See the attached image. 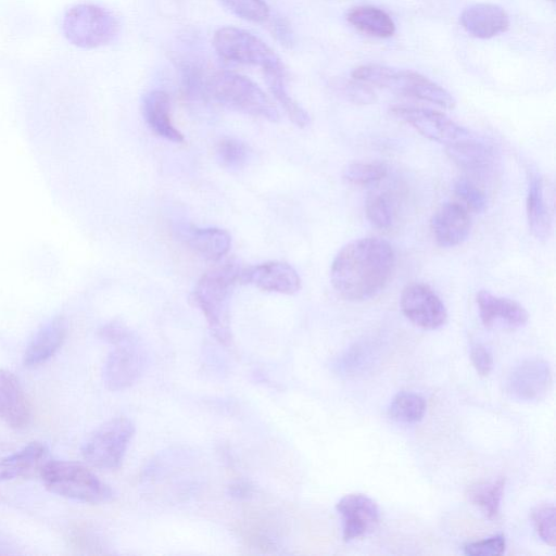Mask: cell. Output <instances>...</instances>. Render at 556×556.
Masks as SVG:
<instances>
[{"label": "cell", "mask_w": 556, "mask_h": 556, "mask_svg": "<svg viewBox=\"0 0 556 556\" xmlns=\"http://www.w3.org/2000/svg\"><path fill=\"white\" fill-rule=\"evenodd\" d=\"M216 156L223 167L240 169L249 160L250 148L244 141L238 138L224 137L217 143Z\"/></svg>", "instance_id": "30"}, {"label": "cell", "mask_w": 556, "mask_h": 556, "mask_svg": "<svg viewBox=\"0 0 556 556\" xmlns=\"http://www.w3.org/2000/svg\"><path fill=\"white\" fill-rule=\"evenodd\" d=\"M426 401L413 392H400L391 401L389 415L403 424H414L422 419L426 412Z\"/></svg>", "instance_id": "29"}, {"label": "cell", "mask_w": 556, "mask_h": 556, "mask_svg": "<svg viewBox=\"0 0 556 556\" xmlns=\"http://www.w3.org/2000/svg\"><path fill=\"white\" fill-rule=\"evenodd\" d=\"M240 285H252L266 292L294 294L301 289V278L289 263L269 261L241 267Z\"/></svg>", "instance_id": "13"}, {"label": "cell", "mask_w": 556, "mask_h": 556, "mask_svg": "<svg viewBox=\"0 0 556 556\" xmlns=\"http://www.w3.org/2000/svg\"><path fill=\"white\" fill-rule=\"evenodd\" d=\"M348 22L364 34L388 38L395 33V24L383 10L372 5L352 8L346 14Z\"/></svg>", "instance_id": "26"}, {"label": "cell", "mask_w": 556, "mask_h": 556, "mask_svg": "<svg viewBox=\"0 0 556 556\" xmlns=\"http://www.w3.org/2000/svg\"><path fill=\"white\" fill-rule=\"evenodd\" d=\"M395 266L392 245L378 237H365L346 243L336 254L330 281L336 292L348 301L377 296L388 285Z\"/></svg>", "instance_id": "1"}, {"label": "cell", "mask_w": 556, "mask_h": 556, "mask_svg": "<svg viewBox=\"0 0 556 556\" xmlns=\"http://www.w3.org/2000/svg\"><path fill=\"white\" fill-rule=\"evenodd\" d=\"M505 547V536L503 534H496L484 540L465 544L463 552L469 556H497L504 553Z\"/></svg>", "instance_id": "35"}, {"label": "cell", "mask_w": 556, "mask_h": 556, "mask_svg": "<svg viewBox=\"0 0 556 556\" xmlns=\"http://www.w3.org/2000/svg\"><path fill=\"white\" fill-rule=\"evenodd\" d=\"M390 113L397 119L410 125L427 139L445 146L473 136L470 130L437 110L412 105H393L390 108Z\"/></svg>", "instance_id": "10"}, {"label": "cell", "mask_w": 556, "mask_h": 556, "mask_svg": "<svg viewBox=\"0 0 556 556\" xmlns=\"http://www.w3.org/2000/svg\"><path fill=\"white\" fill-rule=\"evenodd\" d=\"M459 23L471 36L489 39L509 28V16L497 4L476 3L464 9L459 15Z\"/></svg>", "instance_id": "18"}, {"label": "cell", "mask_w": 556, "mask_h": 556, "mask_svg": "<svg viewBox=\"0 0 556 556\" xmlns=\"http://www.w3.org/2000/svg\"><path fill=\"white\" fill-rule=\"evenodd\" d=\"M505 488V479L478 482L467 489V497L485 517L495 519L500 513L501 501Z\"/></svg>", "instance_id": "27"}, {"label": "cell", "mask_w": 556, "mask_h": 556, "mask_svg": "<svg viewBox=\"0 0 556 556\" xmlns=\"http://www.w3.org/2000/svg\"><path fill=\"white\" fill-rule=\"evenodd\" d=\"M400 305L405 317L415 326L433 330L442 327L447 319L445 305L427 285L410 283L401 294Z\"/></svg>", "instance_id": "11"}, {"label": "cell", "mask_w": 556, "mask_h": 556, "mask_svg": "<svg viewBox=\"0 0 556 556\" xmlns=\"http://www.w3.org/2000/svg\"><path fill=\"white\" fill-rule=\"evenodd\" d=\"M135 434L127 417H114L93 430L81 445V455L91 466L113 470L121 467Z\"/></svg>", "instance_id": "7"}, {"label": "cell", "mask_w": 556, "mask_h": 556, "mask_svg": "<svg viewBox=\"0 0 556 556\" xmlns=\"http://www.w3.org/2000/svg\"><path fill=\"white\" fill-rule=\"evenodd\" d=\"M470 358L481 376H488L493 369V355L491 350L482 343H475L470 349Z\"/></svg>", "instance_id": "36"}, {"label": "cell", "mask_w": 556, "mask_h": 556, "mask_svg": "<svg viewBox=\"0 0 556 556\" xmlns=\"http://www.w3.org/2000/svg\"><path fill=\"white\" fill-rule=\"evenodd\" d=\"M555 506L542 504L532 510V520L540 539L549 546L556 543Z\"/></svg>", "instance_id": "33"}, {"label": "cell", "mask_w": 556, "mask_h": 556, "mask_svg": "<svg viewBox=\"0 0 556 556\" xmlns=\"http://www.w3.org/2000/svg\"><path fill=\"white\" fill-rule=\"evenodd\" d=\"M553 382L548 363L541 358H528L509 372L506 391L515 400L538 402L544 399Z\"/></svg>", "instance_id": "12"}, {"label": "cell", "mask_w": 556, "mask_h": 556, "mask_svg": "<svg viewBox=\"0 0 556 556\" xmlns=\"http://www.w3.org/2000/svg\"><path fill=\"white\" fill-rule=\"evenodd\" d=\"M526 206L531 233L539 240L547 239L552 230V215L545 198L543 179L535 172L529 176Z\"/></svg>", "instance_id": "23"}, {"label": "cell", "mask_w": 556, "mask_h": 556, "mask_svg": "<svg viewBox=\"0 0 556 556\" xmlns=\"http://www.w3.org/2000/svg\"><path fill=\"white\" fill-rule=\"evenodd\" d=\"M351 76L361 83L427 101L444 109L455 106V99L446 89L414 71L380 64H365L355 67Z\"/></svg>", "instance_id": "4"}, {"label": "cell", "mask_w": 556, "mask_h": 556, "mask_svg": "<svg viewBox=\"0 0 556 556\" xmlns=\"http://www.w3.org/2000/svg\"><path fill=\"white\" fill-rule=\"evenodd\" d=\"M62 27L65 37L73 45L92 49L113 41L119 25L105 8L93 3H79L66 11Z\"/></svg>", "instance_id": "6"}, {"label": "cell", "mask_w": 556, "mask_h": 556, "mask_svg": "<svg viewBox=\"0 0 556 556\" xmlns=\"http://www.w3.org/2000/svg\"><path fill=\"white\" fill-rule=\"evenodd\" d=\"M113 345L104 363L103 381L108 389L121 391L141 377L147 366V354L134 332Z\"/></svg>", "instance_id": "9"}, {"label": "cell", "mask_w": 556, "mask_h": 556, "mask_svg": "<svg viewBox=\"0 0 556 556\" xmlns=\"http://www.w3.org/2000/svg\"><path fill=\"white\" fill-rule=\"evenodd\" d=\"M366 215L370 224L381 230L392 227L396 217V201L388 191L370 194L366 201Z\"/></svg>", "instance_id": "28"}, {"label": "cell", "mask_w": 556, "mask_h": 556, "mask_svg": "<svg viewBox=\"0 0 556 556\" xmlns=\"http://www.w3.org/2000/svg\"><path fill=\"white\" fill-rule=\"evenodd\" d=\"M240 269L241 266L235 261L214 266L201 276L191 294V301L223 344L231 340L229 305L233 289L239 283Z\"/></svg>", "instance_id": "2"}, {"label": "cell", "mask_w": 556, "mask_h": 556, "mask_svg": "<svg viewBox=\"0 0 556 556\" xmlns=\"http://www.w3.org/2000/svg\"><path fill=\"white\" fill-rule=\"evenodd\" d=\"M67 332L66 319L56 316L45 324L33 337L23 355L26 367H36L50 357L63 344Z\"/></svg>", "instance_id": "22"}, {"label": "cell", "mask_w": 556, "mask_h": 556, "mask_svg": "<svg viewBox=\"0 0 556 556\" xmlns=\"http://www.w3.org/2000/svg\"><path fill=\"white\" fill-rule=\"evenodd\" d=\"M48 454L42 442L34 441L20 451L0 459V481L26 476L41 468Z\"/></svg>", "instance_id": "24"}, {"label": "cell", "mask_w": 556, "mask_h": 556, "mask_svg": "<svg viewBox=\"0 0 556 556\" xmlns=\"http://www.w3.org/2000/svg\"><path fill=\"white\" fill-rule=\"evenodd\" d=\"M551 1H554V0H551Z\"/></svg>", "instance_id": "40"}, {"label": "cell", "mask_w": 556, "mask_h": 556, "mask_svg": "<svg viewBox=\"0 0 556 556\" xmlns=\"http://www.w3.org/2000/svg\"><path fill=\"white\" fill-rule=\"evenodd\" d=\"M217 54L231 62L260 66L262 70L285 67L280 58L261 38L235 26L218 28L213 36Z\"/></svg>", "instance_id": "8"}, {"label": "cell", "mask_w": 556, "mask_h": 556, "mask_svg": "<svg viewBox=\"0 0 556 556\" xmlns=\"http://www.w3.org/2000/svg\"><path fill=\"white\" fill-rule=\"evenodd\" d=\"M445 151L459 168L476 176L490 174L496 161L494 149L475 136L446 146Z\"/></svg>", "instance_id": "19"}, {"label": "cell", "mask_w": 556, "mask_h": 556, "mask_svg": "<svg viewBox=\"0 0 556 556\" xmlns=\"http://www.w3.org/2000/svg\"><path fill=\"white\" fill-rule=\"evenodd\" d=\"M253 484L247 480H237L228 486V495L237 500L248 498L253 494Z\"/></svg>", "instance_id": "38"}, {"label": "cell", "mask_w": 556, "mask_h": 556, "mask_svg": "<svg viewBox=\"0 0 556 556\" xmlns=\"http://www.w3.org/2000/svg\"><path fill=\"white\" fill-rule=\"evenodd\" d=\"M273 33L283 45H290L292 42L291 31L283 20H276L273 23Z\"/></svg>", "instance_id": "39"}, {"label": "cell", "mask_w": 556, "mask_h": 556, "mask_svg": "<svg viewBox=\"0 0 556 556\" xmlns=\"http://www.w3.org/2000/svg\"><path fill=\"white\" fill-rule=\"evenodd\" d=\"M263 73L270 93L281 105L289 119L300 128L306 127L311 122V117L308 113L290 96L286 85V68H267L263 70Z\"/></svg>", "instance_id": "25"}, {"label": "cell", "mask_w": 556, "mask_h": 556, "mask_svg": "<svg viewBox=\"0 0 556 556\" xmlns=\"http://www.w3.org/2000/svg\"><path fill=\"white\" fill-rule=\"evenodd\" d=\"M388 175V167L378 162H355L345 166L343 179L356 186H367L382 180Z\"/></svg>", "instance_id": "31"}, {"label": "cell", "mask_w": 556, "mask_h": 556, "mask_svg": "<svg viewBox=\"0 0 556 556\" xmlns=\"http://www.w3.org/2000/svg\"><path fill=\"white\" fill-rule=\"evenodd\" d=\"M342 520L343 540L349 542L362 538L379 523V508L376 502L362 493L344 495L337 504Z\"/></svg>", "instance_id": "14"}, {"label": "cell", "mask_w": 556, "mask_h": 556, "mask_svg": "<svg viewBox=\"0 0 556 556\" xmlns=\"http://www.w3.org/2000/svg\"><path fill=\"white\" fill-rule=\"evenodd\" d=\"M141 113L148 127L156 136L175 143L185 141L170 116V100L163 90H151L142 97Z\"/></svg>", "instance_id": "21"}, {"label": "cell", "mask_w": 556, "mask_h": 556, "mask_svg": "<svg viewBox=\"0 0 556 556\" xmlns=\"http://www.w3.org/2000/svg\"><path fill=\"white\" fill-rule=\"evenodd\" d=\"M220 3L238 17L263 23L268 20L270 10L265 0H219Z\"/></svg>", "instance_id": "32"}, {"label": "cell", "mask_w": 556, "mask_h": 556, "mask_svg": "<svg viewBox=\"0 0 556 556\" xmlns=\"http://www.w3.org/2000/svg\"><path fill=\"white\" fill-rule=\"evenodd\" d=\"M205 92L222 106L277 122L280 114L274 102L253 80L238 73L219 71L205 84Z\"/></svg>", "instance_id": "3"}, {"label": "cell", "mask_w": 556, "mask_h": 556, "mask_svg": "<svg viewBox=\"0 0 556 556\" xmlns=\"http://www.w3.org/2000/svg\"><path fill=\"white\" fill-rule=\"evenodd\" d=\"M454 193L467 210L481 213L486 208L488 200L484 192L467 178H459L454 182Z\"/></svg>", "instance_id": "34"}, {"label": "cell", "mask_w": 556, "mask_h": 556, "mask_svg": "<svg viewBox=\"0 0 556 556\" xmlns=\"http://www.w3.org/2000/svg\"><path fill=\"white\" fill-rule=\"evenodd\" d=\"M180 240L195 254L211 261L219 262L226 256L231 247L230 233L219 227H198L180 225L178 227Z\"/></svg>", "instance_id": "17"}, {"label": "cell", "mask_w": 556, "mask_h": 556, "mask_svg": "<svg viewBox=\"0 0 556 556\" xmlns=\"http://www.w3.org/2000/svg\"><path fill=\"white\" fill-rule=\"evenodd\" d=\"M480 319L486 328L517 329L529 319L527 309L518 302L480 290L477 293Z\"/></svg>", "instance_id": "16"}, {"label": "cell", "mask_w": 556, "mask_h": 556, "mask_svg": "<svg viewBox=\"0 0 556 556\" xmlns=\"http://www.w3.org/2000/svg\"><path fill=\"white\" fill-rule=\"evenodd\" d=\"M358 81V80H357ZM344 96L357 104H369L375 102L374 91L366 85L357 83H348L343 86Z\"/></svg>", "instance_id": "37"}, {"label": "cell", "mask_w": 556, "mask_h": 556, "mask_svg": "<svg viewBox=\"0 0 556 556\" xmlns=\"http://www.w3.org/2000/svg\"><path fill=\"white\" fill-rule=\"evenodd\" d=\"M30 418V406L18 379L13 372L0 369V419L21 429Z\"/></svg>", "instance_id": "20"}, {"label": "cell", "mask_w": 556, "mask_h": 556, "mask_svg": "<svg viewBox=\"0 0 556 556\" xmlns=\"http://www.w3.org/2000/svg\"><path fill=\"white\" fill-rule=\"evenodd\" d=\"M430 228L440 247L459 245L468 238L471 229L468 210L458 202H445L432 215Z\"/></svg>", "instance_id": "15"}, {"label": "cell", "mask_w": 556, "mask_h": 556, "mask_svg": "<svg viewBox=\"0 0 556 556\" xmlns=\"http://www.w3.org/2000/svg\"><path fill=\"white\" fill-rule=\"evenodd\" d=\"M45 486L52 493L84 503H104L113 498L114 492L86 466L66 462H46L40 468Z\"/></svg>", "instance_id": "5"}]
</instances>
